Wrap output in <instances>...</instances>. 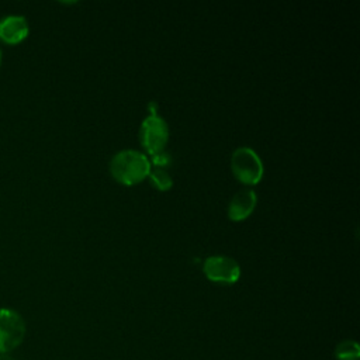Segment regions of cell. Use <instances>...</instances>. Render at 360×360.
I'll return each instance as SVG.
<instances>
[{"mask_svg": "<svg viewBox=\"0 0 360 360\" xmlns=\"http://www.w3.org/2000/svg\"><path fill=\"white\" fill-rule=\"evenodd\" d=\"M1 60H3V53H1V49H0V66H1Z\"/></svg>", "mask_w": 360, "mask_h": 360, "instance_id": "obj_10", "label": "cell"}, {"mask_svg": "<svg viewBox=\"0 0 360 360\" xmlns=\"http://www.w3.org/2000/svg\"><path fill=\"white\" fill-rule=\"evenodd\" d=\"M257 195L252 188H243L238 191L228 205V217L232 221H242L248 218L256 207Z\"/></svg>", "mask_w": 360, "mask_h": 360, "instance_id": "obj_7", "label": "cell"}, {"mask_svg": "<svg viewBox=\"0 0 360 360\" xmlns=\"http://www.w3.org/2000/svg\"><path fill=\"white\" fill-rule=\"evenodd\" d=\"M30 32L28 22L22 15H7L0 20V39L8 45L20 44Z\"/></svg>", "mask_w": 360, "mask_h": 360, "instance_id": "obj_6", "label": "cell"}, {"mask_svg": "<svg viewBox=\"0 0 360 360\" xmlns=\"http://www.w3.org/2000/svg\"><path fill=\"white\" fill-rule=\"evenodd\" d=\"M233 176L243 184L253 186L263 177V163L259 155L249 146L236 148L231 158Z\"/></svg>", "mask_w": 360, "mask_h": 360, "instance_id": "obj_2", "label": "cell"}, {"mask_svg": "<svg viewBox=\"0 0 360 360\" xmlns=\"http://www.w3.org/2000/svg\"><path fill=\"white\" fill-rule=\"evenodd\" d=\"M150 162L145 153L124 149L115 153L110 160V173L121 184L132 186L148 177Z\"/></svg>", "mask_w": 360, "mask_h": 360, "instance_id": "obj_1", "label": "cell"}, {"mask_svg": "<svg viewBox=\"0 0 360 360\" xmlns=\"http://www.w3.org/2000/svg\"><path fill=\"white\" fill-rule=\"evenodd\" d=\"M139 141L152 156L165 150L169 141V128L166 121L158 112H150L142 121L139 128Z\"/></svg>", "mask_w": 360, "mask_h": 360, "instance_id": "obj_3", "label": "cell"}, {"mask_svg": "<svg viewBox=\"0 0 360 360\" xmlns=\"http://www.w3.org/2000/svg\"><path fill=\"white\" fill-rule=\"evenodd\" d=\"M204 274L208 280L221 284H233L240 277V267L238 262L229 256H210L202 264Z\"/></svg>", "mask_w": 360, "mask_h": 360, "instance_id": "obj_5", "label": "cell"}, {"mask_svg": "<svg viewBox=\"0 0 360 360\" xmlns=\"http://www.w3.org/2000/svg\"><path fill=\"white\" fill-rule=\"evenodd\" d=\"M148 177H149L150 183L160 191H166L173 186L172 176L163 167H159V166H155L153 169L150 167Z\"/></svg>", "mask_w": 360, "mask_h": 360, "instance_id": "obj_8", "label": "cell"}, {"mask_svg": "<svg viewBox=\"0 0 360 360\" xmlns=\"http://www.w3.org/2000/svg\"><path fill=\"white\" fill-rule=\"evenodd\" d=\"M25 336L22 316L11 308H0V353H8L21 345Z\"/></svg>", "mask_w": 360, "mask_h": 360, "instance_id": "obj_4", "label": "cell"}, {"mask_svg": "<svg viewBox=\"0 0 360 360\" xmlns=\"http://www.w3.org/2000/svg\"><path fill=\"white\" fill-rule=\"evenodd\" d=\"M335 354L339 360H359L360 349L354 340H343L336 346Z\"/></svg>", "mask_w": 360, "mask_h": 360, "instance_id": "obj_9", "label": "cell"}]
</instances>
